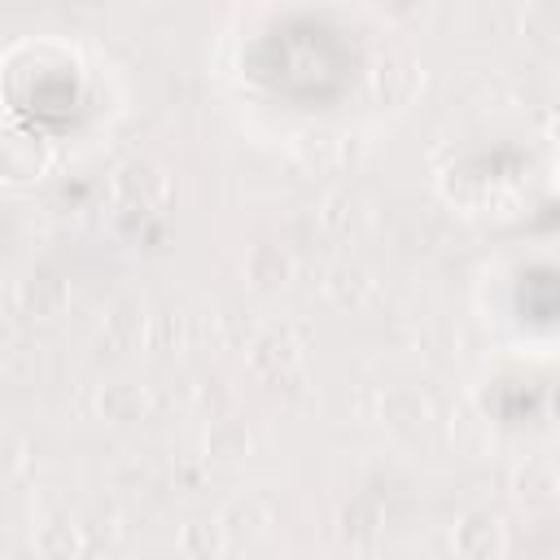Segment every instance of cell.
Instances as JSON below:
<instances>
[{"mask_svg": "<svg viewBox=\"0 0 560 560\" xmlns=\"http://www.w3.org/2000/svg\"><path fill=\"white\" fill-rule=\"evenodd\" d=\"M451 538H455V551L464 560H490V556L503 551V521L494 512H486V508H472V512H464L455 521Z\"/></svg>", "mask_w": 560, "mask_h": 560, "instance_id": "1", "label": "cell"}, {"mask_svg": "<svg viewBox=\"0 0 560 560\" xmlns=\"http://www.w3.org/2000/svg\"><path fill=\"white\" fill-rule=\"evenodd\" d=\"M118 192H122L131 206L153 210V206H162V201H166L171 179H166V171H162V166H153V162H127V166L118 171Z\"/></svg>", "mask_w": 560, "mask_h": 560, "instance_id": "2", "label": "cell"}, {"mask_svg": "<svg viewBox=\"0 0 560 560\" xmlns=\"http://www.w3.org/2000/svg\"><path fill=\"white\" fill-rule=\"evenodd\" d=\"M298 359H302V341H298L289 328L258 337L254 350H249V363H254L262 376H284L289 368H298Z\"/></svg>", "mask_w": 560, "mask_h": 560, "instance_id": "3", "label": "cell"}, {"mask_svg": "<svg viewBox=\"0 0 560 560\" xmlns=\"http://www.w3.org/2000/svg\"><path fill=\"white\" fill-rule=\"evenodd\" d=\"M271 521H276V508H271V499H262V494H241V499H232L228 512H223V529H228L232 538H262Z\"/></svg>", "mask_w": 560, "mask_h": 560, "instance_id": "4", "label": "cell"}, {"mask_svg": "<svg viewBox=\"0 0 560 560\" xmlns=\"http://www.w3.org/2000/svg\"><path fill=\"white\" fill-rule=\"evenodd\" d=\"M245 276L254 289H280L293 276V254L280 245H254L245 254Z\"/></svg>", "mask_w": 560, "mask_h": 560, "instance_id": "5", "label": "cell"}, {"mask_svg": "<svg viewBox=\"0 0 560 560\" xmlns=\"http://www.w3.org/2000/svg\"><path fill=\"white\" fill-rule=\"evenodd\" d=\"M35 551L44 560H79L83 551V529L70 516H48L44 525H35Z\"/></svg>", "mask_w": 560, "mask_h": 560, "instance_id": "6", "label": "cell"}, {"mask_svg": "<svg viewBox=\"0 0 560 560\" xmlns=\"http://www.w3.org/2000/svg\"><path fill=\"white\" fill-rule=\"evenodd\" d=\"M560 494V472L547 459H525L516 468V499L525 508H547Z\"/></svg>", "mask_w": 560, "mask_h": 560, "instance_id": "7", "label": "cell"}, {"mask_svg": "<svg viewBox=\"0 0 560 560\" xmlns=\"http://www.w3.org/2000/svg\"><path fill=\"white\" fill-rule=\"evenodd\" d=\"M381 420H385L389 429H398V433H416V429H424V420H429V402H424L416 389H389V394L381 398Z\"/></svg>", "mask_w": 560, "mask_h": 560, "instance_id": "8", "label": "cell"}, {"mask_svg": "<svg viewBox=\"0 0 560 560\" xmlns=\"http://www.w3.org/2000/svg\"><path fill=\"white\" fill-rule=\"evenodd\" d=\"M179 547H184L188 560H214V556L228 547V529H223V521L197 516V521H188V525L179 529Z\"/></svg>", "mask_w": 560, "mask_h": 560, "instance_id": "9", "label": "cell"}, {"mask_svg": "<svg viewBox=\"0 0 560 560\" xmlns=\"http://www.w3.org/2000/svg\"><path fill=\"white\" fill-rule=\"evenodd\" d=\"M206 451H210V459H219V464L245 459V455H249V433H245V424L219 420V424L210 429V438H206Z\"/></svg>", "mask_w": 560, "mask_h": 560, "instance_id": "10", "label": "cell"}, {"mask_svg": "<svg viewBox=\"0 0 560 560\" xmlns=\"http://www.w3.org/2000/svg\"><path fill=\"white\" fill-rule=\"evenodd\" d=\"M376 529H381V508H376V503L350 499V503L341 508V534H346L350 542H372Z\"/></svg>", "mask_w": 560, "mask_h": 560, "instance_id": "11", "label": "cell"}, {"mask_svg": "<svg viewBox=\"0 0 560 560\" xmlns=\"http://www.w3.org/2000/svg\"><path fill=\"white\" fill-rule=\"evenodd\" d=\"M26 302H31V311L35 315H48V311H57L61 302H66V289H61V280L52 276V271H35V276H26Z\"/></svg>", "mask_w": 560, "mask_h": 560, "instance_id": "12", "label": "cell"}, {"mask_svg": "<svg viewBox=\"0 0 560 560\" xmlns=\"http://www.w3.org/2000/svg\"><path fill=\"white\" fill-rule=\"evenodd\" d=\"M140 328H144V315H140V306H131V302H118V306L105 315V332H109L114 346H131V341L140 337Z\"/></svg>", "mask_w": 560, "mask_h": 560, "instance_id": "13", "label": "cell"}, {"mask_svg": "<svg viewBox=\"0 0 560 560\" xmlns=\"http://www.w3.org/2000/svg\"><path fill=\"white\" fill-rule=\"evenodd\" d=\"M363 289H368V276L359 271V267H332V276H328V293L341 302V306H354L359 298H363Z\"/></svg>", "mask_w": 560, "mask_h": 560, "instance_id": "14", "label": "cell"}, {"mask_svg": "<svg viewBox=\"0 0 560 560\" xmlns=\"http://www.w3.org/2000/svg\"><path fill=\"white\" fill-rule=\"evenodd\" d=\"M521 22H525L529 35H547V39L560 35V0H534V4H525Z\"/></svg>", "mask_w": 560, "mask_h": 560, "instance_id": "15", "label": "cell"}, {"mask_svg": "<svg viewBox=\"0 0 560 560\" xmlns=\"http://www.w3.org/2000/svg\"><path fill=\"white\" fill-rule=\"evenodd\" d=\"M131 402V389L127 385H109L105 394H101V411L105 416H114V420H122V407Z\"/></svg>", "mask_w": 560, "mask_h": 560, "instance_id": "16", "label": "cell"}, {"mask_svg": "<svg viewBox=\"0 0 560 560\" xmlns=\"http://www.w3.org/2000/svg\"><path fill=\"white\" fill-rule=\"evenodd\" d=\"M289 560H315V556H289Z\"/></svg>", "mask_w": 560, "mask_h": 560, "instance_id": "17", "label": "cell"}]
</instances>
